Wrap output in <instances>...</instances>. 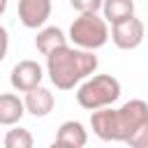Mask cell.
<instances>
[{
	"mask_svg": "<svg viewBox=\"0 0 148 148\" xmlns=\"http://www.w3.org/2000/svg\"><path fill=\"white\" fill-rule=\"evenodd\" d=\"M97 65H99V60H97L95 51L69 46V44H65L46 56V74L58 90H72L83 79L92 76Z\"/></svg>",
	"mask_w": 148,
	"mask_h": 148,
	"instance_id": "cell-1",
	"label": "cell"
},
{
	"mask_svg": "<svg viewBox=\"0 0 148 148\" xmlns=\"http://www.w3.org/2000/svg\"><path fill=\"white\" fill-rule=\"evenodd\" d=\"M148 120V104L143 99H130L120 109L102 106L90 111V127L102 141H127L130 134Z\"/></svg>",
	"mask_w": 148,
	"mask_h": 148,
	"instance_id": "cell-2",
	"label": "cell"
},
{
	"mask_svg": "<svg viewBox=\"0 0 148 148\" xmlns=\"http://www.w3.org/2000/svg\"><path fill=\"white\" fill-rule=\"evenodd\" d=\"M118 97H120V81L111 74L88 76L79 83V90H76V102L88 111L111 106L113 102H118Z\"/></svg>",
	"mask_w": 148,
	"mask_h": 148,
	"instance_id": "cell-3",
	"label": "cell"
},
{
	"mask_svg": "<svg viewBox=\"0 0 148 148\" xmlns=\"http://www.w3.org/2000/svg\"><path fill=\"white\" fill-rule=\"evenodd\" d=\"M69 39L79 49L97 51L109 42V21L97 12H83L69 25Z\"/></svg>",
	"mask_w": 148,
	"mask_h": 148,
	"instance_id": "cell-4",
	"label": "cell"
},
{
	"mask_svg": "<svg viewBox=\"0 0 148 148\" xmlns=\"http://www.w3.org/2000/svg\"><path fill=\"white\" fill-rule=\"evenodd\" d=\"M143 35H146V28H143L141 18H136L134 14L111 23V42L123 51H132V49L141 46Z\"/></svg>",
	"mask_w": 148,
	"mask_h": 148,
	"instance_id": "cell-5",
	"label": "cell"
},
{
	"mask_svg": "<svg viewBox=\"0 0 148 148\" xmlns=\"http://www.w3.org/2000/svg\"><path fill=\"white\" fill-rule=\"evenodd\" d=\"M42 79H44V69L37 60H21L12 67V74H9V83L18 92H28L37 88Z\"/></svg>",
	"mask_w": 148,
	"mask_h": 148,
	"instance_id": "cell-6",
	"label": "cell"
},
{
	"mask_svg": "<svg viewBox=\"0 0 148 148\" xmlns=\"http://www.w3.org/2000/svg\"><path fill=\"white\" fill-rule=\"evenodd\" d=\"M49 18H51V0H18V21L25 28L37 30L46 25Z\"/></svg>",
	"mask_w": 148,
	"mask_h": 148,
	"instance_id": "cell-7",
	"label": "cell"
},
{
	"mask_svg": "<svg viewBox=\"0 0 148 148\" xmlns=\"http://www.w3.org/2000/svg\"><path fill=\"white\" fill-rule=\"evenodd\" d=\"M23 102H25V111H28L30 116H35V118H44V116H49V113L53 111V106H56V97H53V92H51L49 88H44L42 83H39L37 88L28 90L25 97H23Z\"/></svg>",
	"mask_w": 148,
	"mask_h": 148,
	"instance_id": "cell-8",
	"label": "cell"
},
{
	"mask_svg": "<svg viewBox=\"0 0 148 148\" xmlns=\"http://www.w3.org/2000/svg\"><path fill=\"white\" fill-rule=\"evenodd\" d=\"M86 143H88V132L79 120H65L58 127V134L53 141V146H60V148H83Z\"/></svg>",
	"mask_w": 148,
	"mask_h": 148,
	"instance_id": "cell-9",
	"label": "cell"
},
{
	"mask_svg": "<svg viewBox=\"0 0 148 148\" xmlns=\"http://www.w3.org/2000/svg\"><path fill=\"white\" fill-rule=\"evenodd\" d=\"M25 113V102L14 92H0V125H18Z\"/></svg>",
	"mask_w": 148,
	"mask_h": 148,
	"instance_id": "cell-10",
	"label": "cell"
},
{
	"mask_svg": "<svg viewBox=\"0 0 148 148\" xmlns=\"http://www.w3.org/2000/svg\"><path fill=\"white\" fill-rule=\"evenodd\" d=\"M65 44H67V37L58 25H42L37 37H35V46H37V51L42 56H49L51 51H56V49H60Z\"/></svg>",
	"mask_w": 148,
	"mask_h": 148,
	"instance_id": "cell-11",
	"label": "cell"
},
{
	"mask_svg": "<svg viewBox=\"0 0 148 148\" xmlns=\"http://www.w3.org/2000/svg\"><path fill=\"white\" fill-rule=\"evenodd\" d=\"M102 14L109 23H116L120 18H127L134 14V0H104Z\"/></svg>",
	"mask_w": 148,
	"mask_h": 148,
	"instance_id": "cell-12",
	"label": "cell"
},
{
	"mask_svg": "<svg viewBox=\"0 0 148 148\" xmlns=\"http://www.w3.org/2000/svg\"><path fill=\"white\" fill-rule=\"evenodd\" d=\"M2 143H5V148H32L35 139H32L30 130L18 127V125H12V130L5 134Z\"/></svg>",
	"mask_w": 148,
	"mask_h": 148,
	"instance_id": "cell-13",
	"label": "cell"
},
{
	"mask_svg": "<svg viewBox=\"0 0 148 148\" xmlns=\"http://www.w3.org/2000/svg\"><path fill=\"white\" fill-rule=\"evenodd\" d=\"M130 148H148V120L146 123H141L132 134H130V139L125 141Z\"/></svg>",
	"mask_w": 148,
	"mask_h": 148,
	"instance_id": "cell-14",
	"label": "cell"
},
{
	"mask_svg": "<svg viewBox=\"0 0 148 148\" xmlns=\"http://www.w3.org/2000/svg\"><path fill=\"white\" fill-rule=\"evenodd\" d=\"M69 5L79 14H83V12H99L102 5H104V0H69Z\"/></svg>",
	"mask_w": 148,
	"mask_h": 148,
	"instance_id": "cell-15",
	"label": "cell"
},
{
	"mask_svg": "<svg viewBox=\"0 0 148 148\" xmlns=\"http://www.w3.org/2000/svg\"><path fill=\"white\" fill-rule=\"evenodd\" d=\"M7 51H9V32L5 25H0V62L7 58Z\"/></svg>",
	"mask_w": 148,
	"mask_h": 148,
	"instance_id": "cell-16",
	"label": "cell"
},
{
	"mask_svg": "<svg viewBox=\"0 0 148 148\" xmlns=\"http://www.w3.org/2000/svg\"><path fill=\"white\" fill-rule=\"evenodd\" d=\"M7 2H9V0H0V16L7 12Z\"/></svg>",
	"mask_w": 148,
	"mask_h": 148,
	"instance_id": "cell-17",
	"label": "cell"
}]
</instances>
